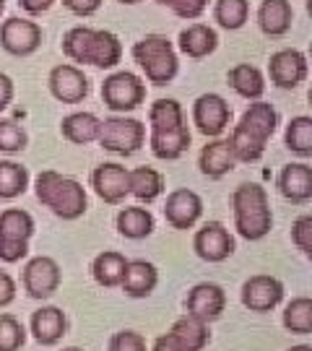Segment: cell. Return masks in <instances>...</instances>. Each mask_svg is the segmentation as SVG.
I'll return each instance as SVG.
<instances>
[{"instance_id": "cell-4", "label": "cell", "mask_w": 312, "mask_h": 351, "mask_svg": "<svg viewBox=\"0 0 312 351\" xmlns=\"http://www.w3.org/2000/svg\"><path fill=\"white\" fill-rule=\"evenodd\" d=\"M232 208H235V226L245 239L255 242L271 232L274 216L268 206V193L261 185L242 182L232 195Z\"/></svg>"}, {"instance_id": "cell-10", "label": "cell", "mask_w": 312, "mask_h": 351, "mask_svg": "<svg viewBox=\"0 0 312 351\" xmlns=\"http://www.w3.org/2000/svg\"><path fill=\"white\" fill-rule=\"evenodd\" d=\"M60 287V265L47 255L29 261L24 268V289L32 300H47Z\"/></svg>"}, {"instance_id": "cell-13", "label": "cell", "mask_w": 312, "mask_h": 351, "mask_svg": "<svg viewBox=\"0 0 312 351\" xmlns=\"http://www.w3.org/2000/svg\"><path fill=\"white\" fill-rule=\"evenodd\" d=\"M185 307L190 315L200 317L203 323H211L216 317H221L226 307V294L219 284H211V281H203V284H195V287L187 291Z\"/></svg>"}, {"instance_id": "cell-12", "label": "cell", "mask_w": 312, "mask_h": 351, "mask_svg": "<svg viewBox=\"0 0 312 351\" xmlns=\"http://www.w3.org/2000/svg\"><path fill=\"white\" fill-rule=\"evenodd\" d=\"M284 300V284L274 276H252L242 284V304L252 313H268Z\"/></svg>"}, {"instance_id": "cell-49", "label": "cell", "mask_w": 312, "mask_h": 351, "mask_svg": "<svg viewBox=\"0 0 312 351\" xmlns=\"http://www.w3.org/2000/svg\"><path fill=\"white\" fill-rule=\"evenodd\" d=\"M3 8H5V3H3V0H0V13H3Z\"/></svg>"}, {"instance_id": "cell-14", "label": "cell", "mask_w": 312, "mask_h": 351, "mask_svg": "<svg viewBox=\"0 0 312 351\" xmlns=\"http://www.w3.org/2000/svg\"><path fill=\"white\" fill-rule=\"evenodd\" d=\"M42 42V29L26 19H8L0 26V45L11 55H32Z\"/></svg>"}, {"instance_id": "cell-47", "label": "cell", "mask_w": 312, "mask_h": 351, "mask_svg": "<svg viewBox=\"0 0 312 351\" xmlns=\"http://www.w3.org/2000/svg\"><path fill=\"white\" fill-rule=\"evenodd\" d=\"M62 351H84V349H78V346H68V349H62Z\"/></svg>"}, {"instance_id": "cell-20", "label": "cell", "mask_w": 312, "mask_h": 351, "mask_svg": "<svg viewBox=\"0 0 312 351\" xmlns=\"http://www.w3.org/2000/svg\"><path fill=\"white\" fill-rule=\"evenodd\" d=\"M159 284V271L154 268V263L149 261H128L125 265V274L120 287L128 297L133 300H141V297H149L151 291Z\"/></svg>"}, {"instance_id": "cell-36", "label": "cell", "mask_w": 312, "mask_h": 351, "mask_svg": "<svg viewBox=\"0 0 312 351\" xmlns=\"http://www.w3.org/2000/svg\"><path fill=\"white\" fill-rule=\"evenodd\" d=\"M26 341L24 326L13 315H0V351H19Z\"/></svg>"}, {"instance_id": "cell-45", "label": "cell", "mask_w": 312, "mask_h": 351, "mask_svg": "<svg viewBox=\"0 0 312 351\" xmlns=\"http://www.w3.org/2000/svg\"><path fill=\"white\" fill-rule=\"evenodd\" d=\"M55 0H21V8L29 13H42V11H47Z\"/></svg>"}, {"instance_id": "cell-29", "label": "cell", "mask_w": 312, "mask_h": 351, "mask_svg": "<svg viewBox=\"0 0 312 351\" xmlns=\"http://www.w3.org/2000/svg\"><path fill=\"white\" fill-rule=\"evenodd\" d=\"M180 47L190 58H206L208 52L216 50V32L208 29L206 24H193L187 26L180 34Z\"/></svg>"}, {"instance_id": "cell-5", "label": "cell", "mask_w": 312, "mask_h": 351, "mask_svg": "<svg viewBox=\"0 0 312 351\" xmlns=\"http://www.w3.org/2000/svg\"><path fill=\"white\" fill-rule=\"evenodd\" d=\"M37 198L55 216L68 219V221L86 213V190L81 188V182L60 172H52V169L37 177Z\"/></svg>"}, {"instance_id": "cell-3", "label": "cell", "mask_w": 312, "mask_h": 351, "mask_svg": "<svg viewBox=\"0 0 312 351\" xmlns=\"http://www.w3.org/2000/svg\"><path fill=\"white\" fill-rule=\"evenodd\" d=\"M62 52L75 63H91L97 68H115L120 63L123 45L112 32L75 26L62 39Z\"/></svg>"}, {"instance_id": "cell-39", "label": "cell", "mask_w": 312, "mask_h": 351, "mask_svg": "<svg viewBox=\"0 0 312 351\" xmlns=\"http://www.w3.org/2000/svg\"><path fill=\"white\" fill-rule=\"evenodd\" d=\"M110 351H146V339L136 330H120L110 339Z\"/></svg>"}, {"instance_id": "cell-1", "label": "cell", "mask_w": 312, "mask_h": 351, "mask_svg": "<svg viewBox=\"0 0 312 351\" xmlns=\"http://www.w3.org/2000/svg\"><path fill=\"white\" fill-rule=\"evenodd\" d=\"M151 151L156 159H180L190 146V130L182 117V107L175 99H156L151 104Z\"/></svg>"}, {"instance_id": "cell-46", "label": "cell", "mask_w": 312, "mask_h": 351, "mask_svg": "<svg viewBox=\"0 0 312 351\" xmlns=\"http://www.w3.org/2000/svg\"><path fill=\"white\" fill-rule=\"evenodd\" d=\"M287 351H312V346H307V343H297V346H291V349Z\"/></svg>"}, {"instance_id": "cell-48", "label": "cell", "mask_w": 312, "mask_h": 351, "mask_svg": "<svg viewBox=\"0 0 312 351\" xmlns=\"http://www.w3.org/2000/svg\"><path fill=\"white\" fill-rule=\"evenodd\" d=\"M120 3H141V0H120Z\"/></svg>"}, {"instance_id": "cell-34", "label": "cell", "mask_w": 312, "mask_h": 351, "mask_svg": "<svg viewBox=\"0 0 312 351\" xmlns=\"http://www.w3.org/2000/svg\"><path fill=\"white\" fill-rule=\"evenodd\" d=\"M287 146L300 156H312V120L310 117H294L287 128Z\"/></svg>"}, {"instance_id": "cell-8", "label": "cell", "mask_w": 312, "mask_h": 351, "mask_svg": "<svg viewBox=\"0 0 312 351\" xmlns=\"http://www.w3.org/2000/svg\"><path fill=\"white\" fill-rule=\"evenodd\" d=\"M97 138H99L101 149L130 156V154H136L143 146L146 130H143V125L138 120H130V117H110V120H104L99 125V136Z\"/></svg>"}, {"instance_id": "cell-6", "label": "cell", "mask_w": 312, "mask_h": 351, "mask_svg": "<svg viewBox=\"0 0 312 351\" xmlns=\"http://www.w3.org/2000/svg\"><path fill=\"white\" fill-rule=\"evenodd\" d=\"M133 58L146 71V78L156 86L169 84L177 75V55L167 37H159V34L143 37L141 42H136Z\"/></svg>"}, {"instance_id": "cell-24", "label": "cell", "mask_w": 312, "mask_h": 351, "mask_svg": "<svg viewBox=\"0 0 312 351\" xmlns=\"http://www.w3.org/2000/svg\"><path fill=\"white\" fill-rule=\"evenodd\" d=\"M65 328L68 320L60 307H42L32 315V333L42 346H55L65 336Z\"/></svg>"}, {"instance_id": "cell-43", "label": "cell", "mask_w": 312, "mask_h": 351, "mask_svg": "<svg viewBox=\"0 0 312 351\" xmlns=\"http://www.w3.org/2000/svg\"><path fill=\"white\" fill-rule=\"evenodd\" d=\"M13 99V84L8 75L0 73V110H5Z\"/></svg>"}, {"instance_id": "cell-42", "label": "cell", "mask_w": 312, "mask_h": 351, "mask_svg": "<svg viewBox=\"0 0 312 351\" xmlns=\"http://www.w3.org/2000/svg\"><path fill=\"white\" fill-rule=\"evenodd\" d=\"M13 300H16V284L5 271H0V307L11 304Z\"/></svg>"}, {"instance_id": "cell-37", "label": "cell", "mask_w": 312, "mask_h": 351, "mask_svg": "<svg viewBox=\"0 0 312 351\" xmlns=\"http://www.w3.org/2000/svg\"><path fill=\"white\" fill-rule=\"evenodd\" d=\"M26 149V133L21 125L13 120H0V151L5 154H19Z\"/></svg>"}, {"instance_id": "cell-41", "label": "cell", "mask_w": 312, "mask_h": 351, "mask_svg": "<svg viewBox=\"0 0 312 351\" xmlns=\"http://www.w3.org/2000/svg\"><path fill=\"white\" fill-rule=\"evenodd\" d=\"M68 8L73 13H78V16H91V13L99 11L101 0H62Z\"/></svg>"}, {"instance_id": "cell-40", "label": "cell", "mask_w": 312, "mask_h": 351, "mask_svg": "<svg viewBox=\"0 0 312 351\" xmlns=\"http://www.w3.org/2000/svg\"><path fill=\"white\" fill-rule=\"evenodd\" d=\"M156 3L169 5L182 19H198L200 13L206 11V5H208V0H156Z\"/></svg>"}, {"instance_id": "cell-25", "label": "cell", "mask_w": 312, "mask_h": 351, "mask_svg": "<svg viewBox=\"0 0 312 351\" xmlns=\"http://www.w3.org/2000/svg\"><path fill=\"white\" fill-rule=\"evenodd\" d=\"M258 21L268 37H281L291 26V5L287 0H263Z\"/></svg>"}, {"instance_id": "cell-28", "label": "cell", "mask_w": 312, "mask_h": 351, "mask_svg": "<svg viewBox=\"0 0 312 351\" xmlns=\"http://www.w3.org/2000/svg\"><path fill=\"white\" fill-rule=\"evenodd\" d=\"M117 232L128 239H143L154 232V216L141 206H130L117 213Z\"/></svg>"}, {"instance_id": "cell-32", "label": "cell", "mask_w": 312, "mask_h": 351, "mask_svg": "<svg viewBox=\"0 0 312 351\" xmlns=\"http://www.w3.org/2000/svg\"><path fill=\"white\" fill-rule=\"evenodd\" d=\"M284 328L297 333V336H307L312 333V300L310 297H297L287 304L284 310Z\"/></svg>"}, {"instance_id": "cell-26", "label": "cell", "mask_w": 312, "mask_h": 351, "mask_svg": "<svg viewBox=\"0 0 312 351\" xmlns=\"http://www.w3.org/2000/svg\"><path fill=\"white\" fill-rule=\"evenodd\" d=\"M125 265H128V258L120 255V252H101L94 258V265H91V274H94V281L99 284V287H120V281H123V274H125Z\"/></svg>"}, {"instance_id": "cell-31", "label": "cell", "mask_w": 312, "mask_h": 351, "mask_svg": "<svg viewBox=\"0 0 312 351\" xmlns=\"http://www.w3.org/2000/svg\"><path fill=\"white\" fill-rule=\"evenodd\" d=\"M99 120L91 112H75L62 120V136L73 143H91L99 136Z\"/></svg>"}, {"instance_id": "cell-2", "label": "cell", "mask_w": 312, "mask_h": 351, "mask_svg": "<svg viewBox=\"0 0 312 351\" xmlns=\"http://www.w3.org/2000/svg\"><path fill=\"white\" fill-rule=\"evenodd\" d=\"M278 125V114L268 101H255L250 104V110L242 114L239 125L232 133L229 146L235 151L237 162H258L265 151V143L274 136Z\"/></svg>"}, {"instance_id": "cell-7", "label": "cell", "mask_w": 312, "mask_h": 351, "mask_svg": "<svg viewBox=\"0 0 312 351\" xmlns=\"http://www.w3.org/2000/svg\"><path fill=\"white\" fill-rule=\"evenodd\" d=\"M34 234L32 213L8 208L0 213V261L16 263L29 252V237Z\"/></svg>"}, {"instance_id": "cell-23", "label": "cell", "mask_w": 312, "mask_h": 351, "mask_svg": "<svg viewBox=\"0 0 312 351\" xmlns=\"http://www.w3.org/2000/svg\"><path fill=\"white\" fill-rule=\"evenodd\" d=\"M198 164H200V172H203V175L219 180V177L229 175V172L235 169L237 159H235V151H232V146H229V141L216 138L203 146Z\"/></svg>"}, {"instance_id": "cell-30", "label": "cell", "mask_w": 312, "mask_h": 351, "mask_svg": "<svg viewBox=\"0 0 312 351\" xmlns=\"http://www.w3.org/2000/svg\"><path fill=\"white\" fill-rule=\"evenodd\" d=\"M229 84H232V88L237 91L239 97H245V99H261V94L265 91L261 71L248 63L235 65V68L229 71Z\"/></svg>"}, {"instance_id": "cell-44", "label": "cell", "mask_w": 312, "mask_h": 351, "mask_svg": "<svg viewBox=\"0 0 312 351\" xmlns=\"http://www.w3.org/2000/svg\"><path fill=\"white\" fill-rule=\"evenodd\" d=\"M151 351H180V346H177L175 339H172L169 333H164V336H159V339L154 341Z\"/></svg>"}, {"instance_id": "cell-18", "label": "cell", "mask_w": 312, "mask_h": 351, "mask_svg": "<svg viewBox=\"0 0 312 351\" xmlns=\"http://www.w3.org/2000/svg\"><path fill=\"white\" fill-rule=\"evenodd\" d=\"M268 71H271V81L276 86L294 88L300 86L307 75V58L300 50H281L271 58Z\"/></svg>"}, {"instance_id": "cell-15", "label": "cell", "mask_w": 312, "mask_h": 351, "mask_svg": "<svg viewBox=\"0 0 312 351\" xmlns=\"http://www.w3.org/2000/svg\"><path fill=\"white\" fill-rule=\"evenodd\" d=\"M193 117H195V125H198V130L203 136H219L229 125L232 110H229L224 97H219V94H203V97L195 99Z\"/></svg>"}, {"instance_id": "cell-9", "label": "cell", "mask_w": 312, "mask_h": 351, "mask_svg": "<svg viewBox=\"0 0 312 351\" xmlns=\"http://www.w3.org/2000/svg\"><path fill=\"white\" fill-rule=\"evenodd\" d=\"M146 97V86L141 84V78L133 73H112L101 84V99L115 112H130Z\"/></svg>"}, {"instance_id": "cell-38", "label": "cell", "mask_w": 312, "mask_h": 351, "mask_svg": "<svg viewBox=\"0 0 312 351\" xmlns=\"http://www.w3.org/2000/svg\"><path fill=\"white\" fill-rule=\"evenodd\" d=\"M291 239H294V245L300 247L304 255H312V216L310 213H304L300 216L294 226H291Z\"/></svg>"}, {"instance_id": "cell-11", "label": "cell", "mask_w": 312, "mask_h": 351, "mask_svg": "<svg viewBox=\"0 0 312 351\" xmlns=\"http://www.w3.org/2000/svg\"><path fill=\"white\" fill-rule=\"evenodd\" d=\"M193 247L198 252V258L208 261V263H221L235 252V239L226 232L224 224L219 221H208L195 232Z\"/></svg>"}, {"instance_id": "cell-35", "label": "cell", "mask_w": 312, "mask_h": 351, "mask_svg": "<svg viewBox=\"0 0 312 351\" xmlns=\"http://www.w3.org/2000/svg\"><path fill=\"white\" fill-rule=\"evenodd\" d=\"M248 0H219L216 3V21L224 29H239L248 21Z\"/></svg>"}, {"instance_id": "cell-19", "label": "cell", "mask_w": 312, "mask_h": 351, "mask_svg": "<svg viewBox=\"0 0 312 351\" xmlns=\"http://www.w3.org/2000/svg\"><path fill=\"white\" fill-rule=\"evenodd\" d=\"M50 88L55 99L65 104H75L88 94V81L75 65H58L50 73Z\"/></svg>"}, {"instance_id": "cell-33", "label": "cell", "mask_w": 312, "mask_h": 351, "mask_svg": "<svg viewBox=\"0 0 312 351\" xmlns=\"http://www.w3.org/2000/svg\"><path fill=\"white\" fill-rule=\"evenodd\" d=\"M29 185V172L26 167L16 162H0V198L11 201L19 198Z\"/></svg>"}, {"instance_id": "cell-17", "label": "cell", "mask_w": 312, "mask_h": 351, "mask_svg": "<svg viewBox=\"0 0 312 351\" xmlns=\"http://www.w3.org/2000/svg\"><path fill=\"white\" fill-rule=\"evenodd\" d=\"M91 185L97 190L104 203H120L125 201V195L130 193L128 185V169L120 164H99L94 172H91Z\"/></svg>"}, {"instance_id": "cell-22", "label": "cell", "mask_w": 312, "mask_h": 351, "mask_svg": "<svg viewBox=\"0 0 312 351\" xmlns=\"http://www.w3.org/2000/svg\"><path fill=\"white\" fill-rule=\"evenodd\" d=\"M278 190L291 203H307L312 198V169L307 164H287L278 175Z\"/></svg>"}, {"instance_id": "cell-21", "label": "cell", "mask_w": 312, "mask_h": 351, "mask_svg": "<svg viewBox=\"0 0 312 351\" xmlns=\"http://www.w3.org/2000/svg\"><path fill=\"white\" fill-rule=\"evenodd\" d=\"M169 336L175 339L180 351H203L206 343L211 341L208 333V323H203L200 317L185 313L182 317H177L175 326L169 328Z\"/></svg>"}, {"instance_id": "cell-27", "label": "cell", "mask_w": 312, "mask_h": 351, "mask_svg": "<svg viewBox=\"0 0 312 351\" xmlns=\"http://www.w3.org/2000/svg\"><path fill=\"white\" fill-rule=\"evenodd\" d=\"M128 185H130V193L136 195L138 201L151 203L162 195L164 177L156 169H151V167H138L133 172H128Z\"/></svg>"}, {"instance_id": "cell-16", "label": "cell", "mask_w": 312, "mask_h": 351, "mask_svg": "<svg viewBox=\"0 0 312 351\" xmlns=\"http://www.w3.org/2000/svg\"><path fill=\"white\" fill-rule=\"evenodd\" d=\"M200 213H203V201L193 190H175L164 203V219L175 229H190L200 219Z\"/></svg>"}]
</instances>
